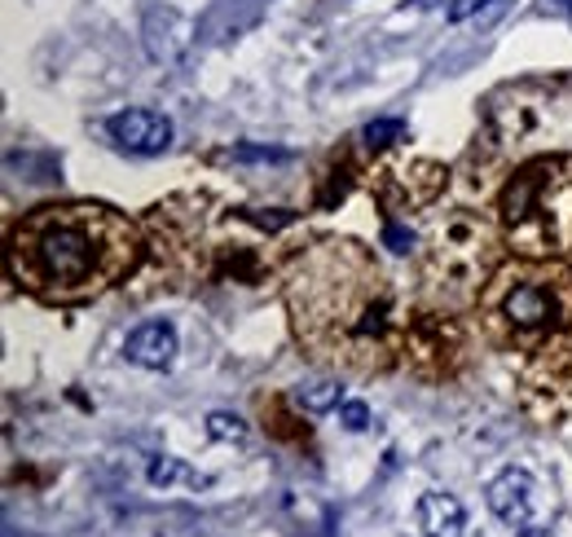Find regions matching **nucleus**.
Here are the masks:
<instances>
[{
	"label": "nucleus",
	"mask_w": 572,
	"mask_h": 537,
	"mask_svg": "<svg viewBox=\"0 0 572 537\" xmlns=\"http://www.w3.org/2000/svg\"><path fill=\"white\" fill-rule=\"evenodd\" d=\"M502 230L476 207H458L427 234V260H423V304L431 308H463L476 304L485 282L498 273Z\"/></svg>",
	"instance_id": "nucleus-6"
},
{
	"label": "nucleus",
	"mask_w": 572,
	"mask_h": 537,
	"mask_svg": "<svg viewBox=\"0 0 572 537\" xmlns=\"http://www.w3.org/2000/svg\"><path fill=\"white\" fill-rule=\"evenodd\" d=\"M177 476H185V467H181L177 459H159V463L150 467V485H172Z\"/></svg>",
	"instance_id": "nucleus-22"
},
{
	"label": "nucleus",
	"mask_w": 572,
	"mask_h": 537,
	"mask_svg": "<svg viewBox=\"0 0 572 537\" xmlns=\"http://www.w3.org/2000/svg\"><path fill=\"white\" fill-rule=\"evenodd\" d=\"M287 313L300 349L339 375H384L401 362L405 295L357 239H321L287 273Z\"/></svg>",
	"instance_id": "nucleus-1"
},
{
	"label": "nucleus",
	"mask_w": 572,
	"mask_h": 537,
	"mask_svg": "<svg viewBox=\"0 0 572 537\" xmlns=\"http://www.w3.org/2000/svg\"><path fill=\"white\" fill-rule=\"evenodd\" d=\"M559 5H563V10H572V0H559Z\"/></svg>",
	"instance_id": "nucleus-25"
},
{
	"label": "nucleus",
	"mask_w": 572,
	"mask_h": 537,
	"mask_svg": "<svg viewBox=\"0 0 572 537\" xmlns=\"http://www.w3.org/2000/svg\"><path fill=\"white\" fill-rule=\"evenodd\" d=\"M449 185V172L431 159H388L370 172V194L388 211V221H397L401 211H423L431 207Z\"/></svg>",
	"instance_id": "nucleus-10"
},
{
	"label": "nucleus",
	"mask_w": 572,
	"mask_h": 537,
	"mask_svg": "<svg viewBox=\"0 0 572 537\" xmlns=\"http://www.w3.org/2000/svg\"><path fill=\"white\" fill-rule=\"evenodd\" d=\"M480 335L498 353H533L572 327V265L568 260H507L476 300Z\"/></svg>",
	"instance_id": "nucleus-3"
},
{
	"label": "nucleus",
	"mask_w": 572,
	"mask_h": 537,
	"mask_svg": "<svg viewBox=\"0 0 572 537\" xmlns=\"http://www.w3.org/2000/svg\"><path fill=\"white\" fill-rule=\"evenodd\" d=\"M401 362L410 375L440 383L453 379L467 366V327L458 321L449 308H414L405 317V335H401Z\"/></svg>",
	"instance_id": "nucleus-8"
},
{
	"label": "nucleus",
	"mask_w": 572,
	"mask_h": 537,
	"mask_svg": "<svg viewBox=\"0 0 572 537\" xmlns=\"http://www.w3.org/2000/svg\"><path fill=\"white\" fill-rule=\"evenodd\" d=\"M339 155V168H330L326 176H321V185H317V207L326 211V207H334L343 194H349V185H353V176L362 172L357 168V159H353V150H334Z\"/></svg>",
	"instance_id": "nucleus-15"
},
{
	"label": "nucleus",
	"mask_w": 572,
	"mask_h": 537,
	"mask_svg": "<svg viewBox=\"0 0 572 537\" xmlns=\"http://www.w3.org/2000/svg\"><path fill=\"white\" fill-rule=\"evenodd\" d=\"M207 437L211 441H247V423L229 410H211L207 414Z\"/></svg>",
	"instance_id": "nucleus-18"
},
{
	"label": "nucleus",
	"mask_w": 572,
	"mask_h": 537,
	"mask_svg": "<svg viewBox=\"0 0 572 537\" xmlns=\"http://www.w3.org/2000/svg\"><path fill=\"white\" fill-rule=\"evenodd\" d=\"M502 243L524 260L572 256V155H537L498 190Z\"/></svg>",
	"instance_id": "nucleus-4"
},
{
	"label": "nucleus",
	"mask_w": 572,
	"mask_h": 537,
	"mask_svg": "<svg viewBox=\"0 0 572 537\" xmlns=\"http://www.w3.org/2000/svg\"><path fill=\"white\" fill-rule=\"evenodd\" d=\"M485 498H489V511H494L507 528H520V533L537 528V524H541V515L550 511L546 489H541V485H537V476H533V472H524V467H507V472H498V476L489 480Z\"/></svg>",
	"instance_id": "nucleus-11"
},
{
	"label": "nucleus",
	"mask_w": 572,
	"mask_h": 537,
	"mask_svg": "<svg viewBox=\"0 0 572 537\" xmlns=\"http://www.w3.org/2000/svg\"><path fill=\"white\" fill-rule=\"evenodd\" d=\"M520 537H550V533H537V528H528V533H520Z\"/></svg>",
	"instance_id": "nucleus-24"
},
{
	"label": "nucleus",
	"mask_w": 572,
	"mask_h": 537,
	"mask_svg": "<svg viewBox=\"0 0 572 537\" xmlns=\"http://www.w3.org/2000/svg\"><path fill=\"white\" fill-rule=\"evenodd\" d=\"M339 423L349 427V432H366V427H370V410L362 401H343L339 405Z\"/></svg>",
	"instance_id": "nucleus-20"
},
{
	"label": "nucleus",
	"mask_w": 572,
	"mask_h": 537,
	"mask_svg": "<svg viewBox=\"0 0 572 537\" xmlns=\"http://www.w3.org/2000/svg\"><path fill=\"white\" fill-rule=\"evenodd\" d=\"M384 247H392L397 256H410L414 252V230L401 225V221H384Z\"/></svg>",
	"instance_id": "nucleus-19"
},
{
	"label": "nucleus",
	"mask_w": 572,
	"mask_h": 537,
	"mask_svg": "<svg viewBox=\"0 0 572 537\" xmlns=\"http://www.w3.org/2000/svg\"><path fill=\"white\" fill-rule=\"evenodd\" d=\"M177 353H181V340L172 331V321H146V327H137L124 340V357L146 370H172Z\"/></svg>",
	"instance_id": "nucleus-13"
},
{
	"label": "nucleus",
	"mask_w": 572,
	"mask_h": 537,
	"mask_svg": "<svg viewBox=\"0 0 572 537\" xmlns=\"http://www.w3.org/2000/svg\"><path fill=\"white\" fill-rule=\"evenodd\" d=\"M405 137H410L405 120H370V124L362 129V142H366L370 150H388V146L405 142Z\"/></svg>",
	"instance_id": "nucleus-17"
},
{
	"label": "nucleus",
	"mask_w": 572,
	"mask_h": 537,
	"mask_svg": "<svg viewBox=\"0 0 572 537\" xmlns=\"http://www.w3.org/2000/svg\"><path fill=\"white\" fill-rule=\"evenodd\" d=\"M485 5H489V0H453V5H449V19L463 23V19H472L476 10H485Z\"/></svg>",
	"instance_id": "nucleus-23"
},
{
	"label": "nucleus",
	"mask_w": 572,
	"mask_h": 537,
	"mask_svg": "<svg viewBox=\"0 0 572 537\" xmlns=\"http://www.w3.org/2000/svg\"><path fill=\"white\" fill-rule=\"evenodd\" d=\"M520 405L541 423H572V327L528 353L520 370Z\"/></svg>",
	"instance_id": "nucleus-9"
},
{
	"label": "nucleus",
	"mask_w": 572,
	"mask_h": 537,
	"mask_svg": "<svg viewBox=\"0 0 572 537\" xmlns=\"http://www.w3.org/2000/svg\"><path fill=\"white\" fill-rule=\"evenodd\" d=\"M295 405L304 414H326V410H339L343 405V383L339 379H308L295 388Z\"/></svg>",
	"instance_id": "nucleus-16"
},
{
	"label": "nucleus",
	"mask_w": 572,
	"mask_h": 537,
	"mask_svg": "<svg viewBox=\"0 0 572 537\" xmlns=\"http://www.w3.org/2000/svg\"><path fill=\"white\" fill-rule=\"evenodd\" d=\"M207 207H211L207 194H172L155 203L146 217L159 265H168V273H177L185 286L207 278V260H211V211Z\"/></svg>",
	"instance_id": "nucleus-7"
},
{
	"label": "nucleus",
	"mask_w": 572,
	"mask_h": 537,
	"mask_svg": "<svg viewBox=\"0 0 572 537\" xmlns=\"http://www.w3.org/2000/svg\"><path fill=\"white\" fill-rule=\"evenodd\" d=\"M234 159H239V163H282V159H287V150H265V146H239V150H234Z\"/></svg>",
	"instance_id": "nucleus-21"
},
{
	"label": "nucleus",
	"mask_w": 572,
	"mask_h": 537,
	"mask_svg": "<svg viewBox=\"0 0 572 537\" xmlns=\"http://www.w3.org/2000/svg\"><path fill=\"white\" fill-rule=\"evenodd\" d=\"M106 133L114 146H124L133 155H163L172 146V120L155 111H120L106 120Z\"/></svg>",
	"instance_id": "nucleus-12"
},
{
	"label": "nucleus",
	"mask_w": 572,
	"mask_h": 537,
	"mask_svg": "<svg viewBox=\"0 0 572 537\" xmlns=\"http://www.w3.org/2000/svg\"><path fill=\"white\" fill-rule=\"evenodd\" d=\"M146 260L142 225L110 203H45L10 225L5 269L32 300L71 308L101 300Z\"/></svg>",
	"instance_id": "nucleus-2"
},
{
	"label": "nucleus",
	"mask_w": 572,
	"mask_h": 537,
	"mask_svg": "<svg viewBox=\"0 0 572 537\" xmlns=\"http://www.w3.org/2000/svg\"><path fill=\"white\" fill-rule=\"evenodd\" d=\"M414 515H418L423 537H467V511L453 493H440V489L423 493Z\"/></svg>",
	"instance_id": "nucleus-14"
},
{
	"label": "nucleus",
	"mask_w": 572,
	"mask_h": 537,
	"mask_svg": "<svg viewBox=\"0 0 572 537\" xmlns=\"http://www.w3.org/2000/svg\"><path fill=\"white\" fill-rule=\"evenodd\" d=\"M572 129V80H520L502 84L485 101V142L489 163H511L528 155H559V137Z\"/></svg>",
	"instance_id": "nucleus-5"
}]
</instances>
